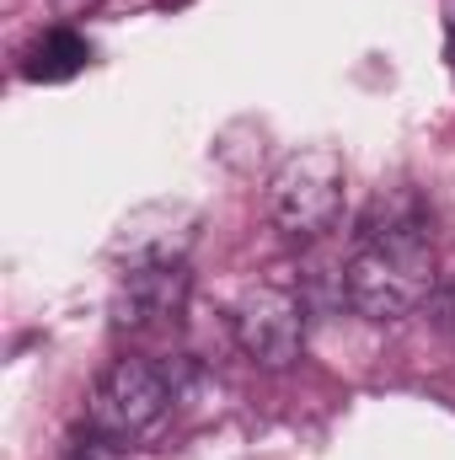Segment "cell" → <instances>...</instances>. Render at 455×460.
I'll return each instance as SVG.
<instances>
[{
    "label": "cell",
    "instance_id": "2",
    "mask_svg": "<svg viewBox=\"0 0 455 460\" xmlns=\"http://www.w3.org/2000/svg\"><path fill=\"white\" fill-rule=\"evenodd\" d=\"M166 412H172V380L150 358H113L86 396V429L108 445L145 439Z\"/></svg>",
    "mask_w": 455,
    "mask_h": 460
},
{
    "label": "cell",
    "instance_id": "7",
    "mask_svg": "<svg viewBox=\"0 0 455 460\" xmlns=\"http://www.w3.org/2000/svg\"><path fill=\"white\" fill-rule=\"evenodd\" d=\"M86 65H92V43H86L76 27H49V32H43V38H32V49L22 54V75H27L32 86L76 81Z\"/></svg>",
    "mask_w": 455,
    "mask_h": 460
},
{
    "label": "cell",
    "instance_id": "6",
    "mask_svg": "<svg viewBox=\"0 0 455 460\" xmlns=\"http://www.w3.org/2000/svg\"><path fill=\"white\" fill-rule=\"evenodd\" d=\"M199 215L183 204H150L139 215H129L113 241V257L123 268H145V262H183V252L193 246Z\"/></svg>",
    "mask_w": 455,
    "mask_h": 460
},
{
    "label": "cell",
    "instance_id": "1",
    "mask_svg": "<svg viewBox=\"0 0 455 460\" xmlns=\"http://www.w3.org/2000/svg\"><path fill=\"white\" fill-rule=\"evenodd\" d=\"M434 289V241L424 204L397 188L391 199H375L359 220L353 257L343 268V300L364 322H402L413 316Z\"/></svg>",
    "mask_w": 455,
    "mask_h": 460
},
{
    "label": "cell",
    "instance_id": "8",
    "mask_svg": "<svg viewBox=\"0 0 455 460\" xmlns=\"http://www.w3.org/2000/svg\"><path fill=\"white\" fill-rule=\"evenodd\" d=\"M445 49H451V65H455V16L445 22Z\"/></svg>",
    "mask_w": 455,
    "mask_h": 460
},
{
    "label": "cell",
    "instance_id": "5",
    "mask_svg": "<svg viewBox=\"0 0 455 460\" xmlns=\"http://www.w3.org/2000/svg\"><path fill=\"white\" fill-rule=\"evenodd\" d=\"M188 305V268L183 262H145V268H123L113 295V322L118 327H161L177 322Z\"/></svg>",
    "mask_w": 455,
    "mask_h": 460
},
{
    "label": "cell",
    "instance_id": "3",
    "mask_svg": "<svg viewBox=\"0 0 455 460\" xmlns=\"http://www.w3.org/2000/svg\"><path fill=\"white\" fill-rule=\"evenodd\" d=\"M343 188H348L343 155H333V150H295L268 182V215L290 241H311V235L338 226Z\"/></svg>",
    "mask_w": 455,
    "mask_h": 460
},
{
    "label": "cell",
    "instance_id": "4",
    "mask_svg": "<svg viewBox=\"0 0 455 460\" xmlns=\"http://www.w3.org/2000/svg\"><path fill=\"white\" fill-rule=\"evenodd\" d=\"M230 332L241 353L263 369H284L300 358V343H306V311L290 289L279 284H252L236 311H230Z\"/></svg>",
    "mask_w": 455,
    "mask_h": 460
}]
</instances>
